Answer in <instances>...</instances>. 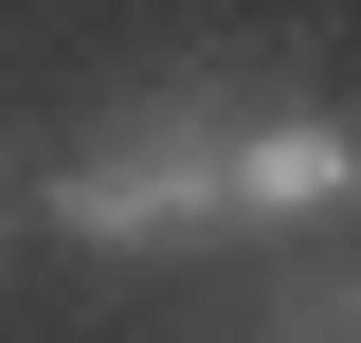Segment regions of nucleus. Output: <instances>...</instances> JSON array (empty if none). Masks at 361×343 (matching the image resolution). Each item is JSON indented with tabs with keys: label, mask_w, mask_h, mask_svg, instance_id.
<instances>
[{
	"label": "nucleus",
	"mask_w": 361,
	"mask_h": 343,
	"mask_svg": "<svg viewBox=\"0 0 361 343\" xmlns=\"http://www.w3.org/2000/svg\"><path fill=\"white\" fill-rule=\"evenodd\" d=\"M235 217V109L217 90H145L54 163V235L73 253H163V235H217Z\"/></svg>",
	"instance_id": "nucleus-1"
},
{
	"label": "nucleus",
	"mask_w": 361,
	"mask_h": 343,
	"mask_svg": "<svg viewBox=\"0 0 361 343\" xmlns=\"http://www.w3.org/2000/svg\"><path fill=\"white\" fill-rule=\"evenodd\" d=\"M361 217V127L343 109H235V235H325Z\"/></svg>",
	"instance_id": "nucleus-2"
},
{
	"label": "nucleus",
	"mask_w": 361,
	"mask_h": 343,
	"mask_svg": "<svg viewBox=\"0 0 361 343\" xmlns=\"http://www.w3.org/2000/svg\"><path fill=\"white\" fill-rule=\"evenodd\" d=\"M343 325H361V289H343Z\"/></svg>",
	"instance_id": "nucleus-3"
}]
</instances>
